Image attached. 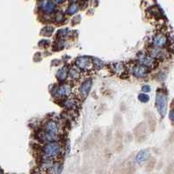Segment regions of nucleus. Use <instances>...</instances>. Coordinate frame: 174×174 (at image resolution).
<instances>
[{"label":"nucleus","mask_w":174,"mask_h":174,"mask_svg":"<svg viewBox=\"0 0 174 174\" xmlns=\"http://www.w3.org/2000/svg\"><path fill=\"white\" fill-rule=\"evenodd\" d=\"M43 153L46 158L56 157L61 153V146L56 142H50L44 147Z\"/></svg>","instance_id":"obj_1"},{"label":"nucleus","mask_w":174,"mask_h":174,"mask_svg":"<svg viewBox=\"0 0 174 174\" xmlns=\"http://www.w3.org/2000/svg\"><path fill=\"white\" fill-rule=\"evenodd\" d=\"M156 105L159 114L164 117L167 110V96L163 91H157L156 95Z\"/></svg>","instance_id":"obj_2"},{"label":"nucleus","mask_w":174,"mask_h":174,"mask_svg":"<svg viewBox=\"0 0 174 174\" xmlns=\"http://www.w3.org/2000/svg\"><path fill=\"white\" fill-rule=\"evenodd\" d=\"M76 65L82 70H87L91 66V59L88 57H79L76 59Z\"/></svg>","instance_id":"obj_3"},{"label":"nucleus","mask_w":174,"mask_h":174,"mask_svg":"<svg viewBox=\"0 0 174 174\" xmlns=\"http://www.w3.org/2000/svg\"><path fill=\"white\" fill-rule=\"evenodd\" d=\"M152 44L157 47H164L167 44V38L162 33L156 34L152 39Z\"/></svg>","instance_id":"obj_4"},{"label":"nucleus","mask_w":174,"mask_h":174,"mask_svg":"<svg viewBox=\"0 0 174 174\" xmlns=\"http://www.w3.org/2000/svg\"><path fill=\"white\" fill-rule=\"evenodd\" d=\"M132 73L137 78H144L148 74V69L143 65H135L134 67L132 68Z\"/></svg>","instance_id":"obj_5"},{"label":"nucleus","mask_w":174,"mask_h":174,"mask_svg":"<svg viewBox=\"0 0 174 174\" xmlns=\"http://www.w3.org/2000/svg\"><path fill=\"white\" fill-rule=\"evenodd\" d=\"M150 56H152V57H156V58H164L166 57V51L164 50L162 47H153L151 48L150 50Z\"/></svg>","instance_id":"obj_6"},{"label":"nucleus","mask_w":174,"mask_h":174,"mask_svg":"<svg viewBox=\"0 0 174 174\" xmlns=\"http://www.w3.org/2000/svg\"><path fill=\"white\" fill-rule=\"evenodd\" d=\"M139 60L140 62L141 65H145L146 67H153L154 65L156 64L154 57L149 56V55H141L139 57Z\"/></svg>","instance_id":"obj_7"},{"label":"nucleus","mask_w":174,"mask_h":174,"mask_svg":"<svg viewBox=\"0 0 174 174\" xmlns=\"http://www.w3.org/2000/svg\"><path fill=\"white\" fill-rule=\"evenodd\" d=\"M40 8L45 11V13H51L55 9V5L51 0H41Z\"/></svg>","instance_id":"obj_8"},{"label":"nucleus","mask_w":174,"mask_h":174,"mask_svg":"<svg viewBox=\"0 0 174 174\" xmlns=\"http://www.w3.org/2000/svg\"><path fill=\"white\" fill-rule=\"evenodd\" d=\"M91 85H92L91 80V79H88V80L84 81V83L82 84V85L80 86L79 92H80V95L83 97V98H86L87 95L89 94L91 88Z\"/></svg>","instance_id":"obj_9"},{"label":"nucleus","mask_w":174,"mask_h":174,"mask_svg":"<svg viewBox=\"0 0 174 174\" xmlns=\"http://www.w3.org/2000/svg\"><path fill=\"white\" fill-rule=\"evenodd\" d=\"M46 132H50L52 134H58V125L57 124L53 121V120H50L47 123L45 124V131Z\"/></svg>","instance_id":"obj_10"},{"label":"nucleus","mask_w":174,"mask_h":174,"mask_svg":"<svg viewBox=\"0 0 174 174\" xmlns=\"http://www.w3.org/2000/svg\"><path fill=\"white\" fill-rule=\"evenodd\" d=\"M72 92V87L69 84H62L56 91V94L59 97H66Z\"/></svg>","instance_id":"obj_11"},{"label":"nucleus","mask_w":174,"mask_h":174,"mask_svg":"<svg viewBox=\"0 0 174 174\" xmlns=\"http://www.w3.org/2000/svg\"><path fill=\"white\" fill-rule=\"evenodd\" d=\"M150 156V153L148 151L144 150V151H141L139 152V154L136 156V162L138 164H143L144 162H146V160L148 159V157Z\"/></svg>","instance_id":"obj_12"},{"label":"nucleus","mask_w":174,"mask_h":174,"mask_svg":"<svg viewBox=\"0 0 174 174\" xmlns=\"http://www.w3.org/2000/svg\"><path fill=\"white\" fill-rule=\"evenodd\" d=\"M67 73L68 70L66 67H62L61 69H59L57 72V78L58 80L60 81H64L65 79L67 78Z\"/></svg>","instance_id":"obj_13"},{"label":"nucleus","mask_w":174,"mask_h":174,"mask_svg":"<svg viewBox=\"0 0 174 174\" xmlns=\"http://www.w3.org/2000/svg\"><path fill=\"white\" fill-rule=\"evenodd\" d=\"M69 77L72 79H78L80 77V72L76 68H72L69 72Z\"/></svg>","instance_id":"obj_14"},{"label":"nucleus","mask_w":174,"mask_h":174,"mask_svg":"<svg viewBox=\"0 0 174 174\" xmlns=\"http://www.w3.org/2000/svg\"><path fill=\"white\" fill-rule=\"evenodd\" d=\"M79 7L77 4H72V5H71V6H69V8H68L66 12H67L68 14H70V15H72V14L76 13L77 11H79Z\"/></svg>","instance_id":"obj_15"},{"label":"nucleus","mask_w":174,"mask_h":174,"mask_svg":"<svg viewBox=\"0 0 174 174\" xmlns=\"http://www.w3.org/2000/svg\"><path fill=\"white\" fill-rule=\"evenodd\" d=\"M139 99L142 103H147V102L149 101L150 98H149V96L148 95L142 93V94H139Z\"/></svg>","instance_id":"obj_16"},{"label":"nucleus","mask_w":174,"mask_h":174,"mask_svg":"<svg viewBox=\"0 0 174 174\" xmlns=\"http://www.w3.org/2000/svg\"><path fill=\"white\" fill-rule=\"evenodd\" d=\"M115 68H114V70H115V72H124V65L123 64H121V63H118V64H116L115 65Z\"/></svg>","instance_id":"obj_17"},{"label":"nucleus","mask_w":174,"mask_h":174,"mask_svg":"<svg viewBox=\"0 0 174 174\" xmlns=\"http://www.w3.org/2000/svg\"><path fill=\"white\" fill-rule=\"evenodd\" d=\"M54 31V28H52V27H45L44 30H43V33H45L46 36H51V33Z\"/></svg>","instance_id":"obj_18"},{"label":"nucleus","mask_w":174,"mask_h":174,"mask_svg":"<svg viewBox=\"0 0 174 174\" xmlns=\"http://www.w3.org/2000/svg\"><path fill=\"white\" fill-rule=\"evenodd\" d=\"M93 61H94V66L97 69H100V68L103 67V62L101 60H99L98 58H95V59H93Z\"/></svg>","instance_id":"obj_19"},{"label":"nucleus","mask_w":174,"mask_h":174,"mask_svg":"<svg viewBox=\"0 0 174 174\" xmlns=\"http://www.w3.org/2000/svg\"><path fill=\"white\" fill-rule=\"evenodd\" d=\"M65 105H66V107H68V108H72V107H74L75 101L72 100V99H69V100L65 102Z\"/></svg>","instance_id":"obj_20"},{"label":"nucleus","mask_w":174,"mask_h":174,"mask_svg":"<svg viewBox=\"0 0 174 174\" xmlns=\"http://www.w3.org/2000/svg\"><path fill=\"white\" fill-rule=\"evenodd\" d=\"M62 19H63V14L61 12H57L56 14V17H55V20L57 22H59V21H61Z\"/></svg>","instance_id":"obj_21"},{"label":"nucleus","mask_w":174,"mask_h":174,"mask_svg":"<svg viewBox=\"0 0 174 174\" xmlns=\"http://www.w3.org/2000/svg\"><path fill=\"white\" fill-rule=\"evenodd\" d=\"M142 91H143L144 92H149V91H151V87H150L149 85H144V86L142 87Z\"/></svg>","instance_id":"obj_22"},{"label":"nucleus","mask_w":174,"mask_h":174,"mask_svg":"<svg viewBox=\"0 0 174 174\" xmlns=\"http://www.w3.org/2000/svg\"><path fill=\"white\" fill-rule=\"evenodd\" d=\"M169 117L171 118V120L174 122V109H172L171 112H170V115H169Z\"/></svg>","instance_id":"obj_23"},{"label":"nucleus","mask_w":174,"mask_h":174,"mask_svg":"<svg viewBox=\"0 0 174 174\" xmlns=\"http://www.w3.org/2000/svg\"><path fill=\"white\" fill-rule=\"evenodd\" d=\"M57 4H62L63 2H65V0H55Z\"/></svg>","instance_id":"obj_24"},{"label":"nucleus","mask_w":174,"mask_h":174,"mask_svg":"<svg viewBox=\"0 0 174 174\" xmlns=\"http://www.w3.org/2000/svg\"><path fill=\"white\" fill-rule=\"evenodd\" d=\"M69 1H72V2H74V1H76V0H69Z\"/></svg>","instance_id":"obj_25"}]
</instances>
